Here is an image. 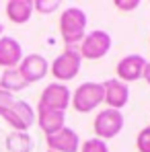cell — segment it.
<instances>
[{"mask_svg":"<svg viewBox=\"0 0 150 152\" xmlns=\"http://www.w3.org/2000/svg\"><path fill=\"white\" fill-rule=\"evenodd\" d=\"M58 6H60V2H56V0H35L33 2V10H37L39 15H51L58 10Z\"/></svg>","mask_w":150,"mask_h":152,"instance_id":"obj_18","label":"cell"},{"mask_svg":"<svg viewBox=\"0 0 150 152\" xmlns=\"http://www.w3.org/2000/svg\"><path fill=\"white\" fill-rule=\"evenodd\" d=\"M70 99H72V93L66 84L62 82H51L43 88L41 97H39V109H53V111H64L70 107Z\"/></svg>","mask_w":150,"mask_h":152,"instance_id":"obj_6","label":"cell"},{"mask_svg":"<svg viewBox=\"0 0 150 152\" xmlns=\"http://www.w3.org/2000/svg\"><path fill=\"white\" fill-rule=\"evenodd\" d=\"M146 58H142L140 53H130V56H125L121 58L119 62H117V66H115V72L117 76L115 78H119L121 82H134V80H140L142 74H144V68H146Z\"/></svg>","mask_w":150,"mask_h":152,"instance_id":"obj_10","label":"cell"},{"mask_svg":"<svg viewBox=\"0 0 150 152\" xmlns=\"http://www.w3.org/2000/svg\"><path fill=\"white\" fill-rule=\"evenodd\" d=\"M15 132H27L35 124V109L27 101H15L2 115H0Z\"/></svg>","mask_w":150,"mask_h":152,"instance_id":"obj_7","label":"cell"},{"mask_svg":"<svg viewBox=\"0 0 150 152\" xmlns=\"http://www.w3.org/2000/svg\"><path fill=\"white\" fill-rule=\"evenodd\" d=\"M33 15V0H8L6 2V17L17 23L23 25L31 19Z\"/></svg>","mask_w":150,"mask_h":152,"instance_id":"obj_14","label":"cell"},{"mask_svg":"<svg viewBox=\"0 0 150 152\" xmlns=\"http://www.w3.org/2000/svg\"><path fill=\"white\" fill-rule=\"evenodd\" d=\"M60 33L66 48H76L86 35V12L78 6H68L60 15Z\"/></svg>","mask_w":150,"mask_h":152,"instance_id":"obj_1","label":"cell"},{"mask_svg":"<svg viewBox=\"0 0 150 152\" xmlns=\"http://www.w3.org/2000/svg\"><path fill=\"white\" fill-rule=\"evenodd\" d=\"M12 103H15V97H12L10 93H6V91L0 86V115H2V113H4Z\"/></svg>","mask_w":150,"mask_h":152,"instance_id":"obj_20","label":"cell"},{"mask_svg":"<svg viewBox=\"0 0 150 152\" xmlns=\"http://www.w3.org/2000/svg\"><path fill=\"white\" fill-rule=\"evenodd\" d=\"M2 31H4V25H2V23H0V35H2Z\"/></svg>","mask_w":150,"mask_h":152,"instance_id":"obj_23","label":"cell"},{"mask_svg":"<svg viewBox=\"0 0 150 152\" xmlns=\"http://www.w3.org/2000/svg\"><path fill=\"white\" fill-rule=\"evenodd\" d=\"M35 119L41 127V132L45 136L56 134L58 129L66 126V113L64 111H53V109H39L37 107V113H35Z\"/></svg>","mask_w":150,"mask_h":152,"instance_id":"obj_13","label":"cell"},{"mask_svg":"<svg viewBox=\"0 0 150 152\" xmlns=\"http://www.w3.org/2000/svg\"><path fill=\"white\" fill-rule=\"evenodd\" d=\"M136 146L140 152H150V126L140 129V134L136 138Z\"/></svg>","mask_w":150,"mask_h":152,"instance_id":"obj_19","label":"cell"},{"mask_svg":"<svg viewBox=\"0 0 150 152\" xmlns=\"http://www.w3.org/2000/svg\"><path fill=\"white\" fill-rule=\"evenodd\" d=\"M19 74L23 76L27 84H33V82H39L41 78H45V74L50 72V64L43 56L39 53H29L21 60V64L17 66Z\"/></svg>","mask_w":150,"mask_h":152,"instance_id":"obj_9","label":"cell"},{"mask_svg":"<svg viewBox=\"0 0 150 152\" xmlns=\"http://www.w3.org/2000/svg\"><path fill=\"white\" fill-rule=\"evenodd\" d=\"M31 136L27 132H12L6 138V148L8 152H31Z\"/></svg>","mask_w":150,"mask_h":152,"instance_id":"obj_16","label":"cell"},{"mask_svg":"<svg viewBox=\"0 0 150 152\" xmlns=\"http://www.w3.org/2000/svg\"><path fill=\"white\" fill-rule=\"evenodd\" d=\"M80 64H82V58H80V51L78 48H66L62 51L50 66V72L53 74L56 82H68L78 76L80 72Z\"/></svg>","mask_w":150,"mask_h":152,"instance_id":"obj_2","label":"cell"},{"mask_svg":"<svg viewBox=\"0 0 150 152\" xmlns=\"http://www.w3.org/2000/svg\"><path fill=\"white\" fill-rule=\"evenodd\" d=\"M0 86H2L6 93L15 95V93H19V91L27 88L29 84L23 80V76L19 74V70H17V68H8V70H4L2 76H0Z\"/></svg>","mask_w":150,"mask_h":152,"instance_id":"obj_15","label":"cell"},{"mask_svg":"<svg viewBox=\"0 0 150 152\" xmlns=\"http://www.w3.org/2000/svg\"><path fill=\"white\" fill-rule=\"evenodd\" d=\"M113 4H115V8L127 12V10H136V8L140 6V0H115Z\"/></svg>","mask_w":150,"mask_h":152,"instance_id":"obj_21","label":"cell"},{"mask_svg":"<svg viewBox=\"0 0 150 152\" xmlns=\"http://www.w3.org/2000/svg\"><path fill=\"white\" fill-rule=\"evenodd\" d=\"M23 60V48L15 37H0V66L4 70L17 68Z\"/></svg>","mask_w":150,"mask_h":152,"instance_id":"obj_12","label":"cell"},{"mask_svg":"<svg viewBox=\"0 0 150 152\" xmlns=\"http://www.w3.org/2000/svg\"><path fill=\"white\" fill-rule=\"evenodd\" d=\"M80 152H109V146L99 138H91L84 144H80Z\"/></svg>","mask_w":150,"mask_h":152,"instance_id":"obj_17","label":"cell"},{"mask_svg":"<svg viewBox=\"0 0 150 152\" xmlns=\"http://www.w3.org/2000/svg\"><path fill=\"white\" fill-rule=\"evenodd\" d=\"M95 136L99 138V140H111V138H115L121 129H124V113L121 111H115V109H103L97 113V117H95Z\"/></svg>","mask_w":150,"mask_h":152,"instance_id":"obj_5","label":"cell"},{"mask_svg":"<svg viewBox=\"0 0 150 152\" xmlns=\"http://www.w3.org/2000/svg\"><path fill=\"white\" fill-rule=\"evenodd\" d=\"M103 84V103H107L109 109L121 111L130 101V86L119 78H109Z\"/></svg>","mask_w":150,"mask_h":152,"instance_id":"obj_8","label":"cell"},{"mask_svg":"<svg viewBox=\"0 0 150 152\" xmlns=\"http://www.w3.org/2000/svg\"><path fill=\"white\" fill-rule=\"evenodd\" d=\"M101 103H103V84L101 82H82L70 99V105L78 113L95 111Z\"/></svg>","mask_w":150,"mask_h":152,"instance_id":"obj_4","label":"cell"},{"mask_svg":"<svg viewBox=\"0 0 150 152\" xmlns=\"http://www.w3.org/2000/svg\"><path fill=\"white\" fill-rule=\"evenodd\" d=\"M111 50V35L103 29L89 31L84 39L78 43V51L82 60H101Z\"/></svg>","mask_w":150,"mask_h":152,"instance_id":"obj_3","label":"cell"},{"mask_svg":"<svg viewBox=\"0 0 150 152\" xmlns=\"http://www.w3.org/2000/svg\"><path fill=\"white\" fill-rule=\"evenodd\" d=\"M50 152H78L80 150V138L72 127H62L56 134L45 136Z\"/></svg>","mask_w":150,"mask_h":152,"instance_id":"obj_11","label":"cell"},{"mask_svg":"<svg viewBox=\"0 0 150 152\" xmlns=\"http://www.w3.org/2000/svg\"><path fill=\"white\" fill-rule=\"evenodd\" d=\"M142 78H144V80L150 84V62H146V68H144V74H142Z\"/></svg>","mask_w":150,"mask_h":152,"instance_id":"obj_22","label":"cell"}]
</instances>
